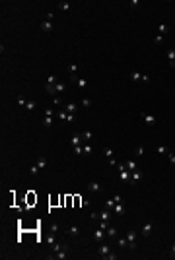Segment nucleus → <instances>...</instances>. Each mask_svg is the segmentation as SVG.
I'll return each instance as SVG.
<instances>
[{"instance_id": "39448f33", "label": "nucleus", "mask_w": 175, "mask_h": 260, "mask_svg": "<svg viewBox=\"0 0 175 260\" xmlns=\"http://www.w3.org/2000/svg\"><path fill=\"white\" fill-rule=\"evenodd\" d=\"M88 190L89 192H103V186L99 183H95V181H91V183H88Z\"/></svg>"}, {"instance_id": "ea45409f", "label": "nucleus", "mask_w": 175, "mask_h": 260, "mask_svg": "<svg viewBox=\"0 0 175 260\" xmlns=\"http://www.w3.org/2000/svg\"><path fill=\"white\" fill-rule=\"evenodd\" d=\"M105 155H107V159H113V152H111V148H105Z\"/></svg>"}, {"instance_id": "49530a36", "label": "nucleus", "mask_w": 175, "mask_h": 260, "mask_svg": "<svg viewBox=\"0 0 175 260\" xmlns=\"http://www.w3.org/2000/svg\"><path fill=\"white\" fill-rule=\"evenodd\" d=\"M136 153H138V155H144V148H142V146H140V148H136Z\"/></svg>"}, {"instance_id": "c9c22d12", "label": "nucleus", "mask_w": 175, "mask_h": 260, "mask_svg": "<svg viewBox=\"0 0 175 260\" xmlns=\"http://www.w3.org/2000/svg\"><path fill=\"white\" fill-rule=\"evenodd\" d=\"M127 169H129V171H134V169H136V163H134V161H129V163H127Z\"/></svg>"}, {"instance_id": "a18cd8bd", "label": "nucleus", "mask_w": 175, "mask_h": 260, "mask_svg": "<svg viewBox=\"0 0 175 260\" xmlns=\"http://www.w3.org/2000/svg\"><path fill=\"white\" fill-rule=\"evenodd\" d=\"M113 200H115V204H117V202H123V198H121L119 194H115V196H113Z\"/></svg>"}, {"instance_id": "2eb2a0df", "label": "nucleus", "mask_w": 175, "mask_h": 260, "mask_svg": "<svg viewBox=\"0 0 175 260\" xmlns=\"http://www.w3.org/2000/svg\"><path fill=\"white\" fill-rule=\"evenodd\" d=\"M56 6H58V10H62V12H68L70 8H72V4H70V2H64V0H60Z\"/></svg>"}, {"instance_id": "a211bd4d", "label": "nucleus", "mask_w": 175, "mask_h": 260, "mask_svg": "<svg viewBox=\"0 0 175 260\" xmlns=\"http://www.w3.org/2000/svg\"><path fill=\"white\" fill-rule=\"evenodd\" d=\"M131 80L132 82H142V72H138V70L131 72Z\"/></svg>"}, {"instance_id": "473e14b6", "label": "nucleus", "mask_w": 175, "mask_h": 260, "mask_svg": "<svg viewBox=\"0 0 175 260\" xmlns=\"http://www.w3.org/2000/svg\"><path fill=\"white\" fill-rule=\"evenodd\" d=\"M105 258H107V260H117V258H119V254H115V252L111 250V252L107 254V256H105Z\"/></svg>"}, {"instance_id": "cd10ccee", "label": "nucleus", "mask_w": 175, "mask_h": 260, "mask_svg": "<svg viewBox=\"0 0 175 260\" xmlns=\"http://www.w3.org/2000/svg\"><path fill=\"white\" fill-rule=\"evenodd\" d=\"M47 84H49V86H55V84H58V78L56 76H49L47 78Z\"/></svg>"}, {"instance_id": "bb28decb", "label": "nucleus", "mask_w": 175, "mask_h": 260, "mask_svg": "<svg viewBox=\"0 0 175 260\" xmlns=\"http://www.w3.org/2000/svg\"><path fill=\"white\" fill-rule=\"evenodd\" d=\"M45 165H47V157H39V159H37V167H39V169H45Z\"/></svg>"}, {"instance_id": "2f4dec72", "label": "nucleus", "mask_w": 175, "mask_h": 260, "mask_svg": "<svg viewBox=\"0 0 175 260\" xmlns=\"http://www.w3.org/2000/svg\"><path fill=\"white\" fill-rule=\"evenodd\" d=\"M39 171H41V169L37 167V163H35V165H31V169H29V173H31V175H37Z\"/></svg>"}, {"instance_id": "72a5a7b5", "label": "nucleus", "mask_w": 175, "mask_h": 260, "mask_svg": "<svg viewBox=\"0 0 175 260\" xmlns=\"http://www.w3.org/2000/svg\"><path fill=\"white\" fill-rule=\"evenodd\" d=\"M156 152H158V153H169L165 146H158V148H156Z\"/></svg>"}, {"instance_id": "1a4fd4ad", "label": "nucleus", "mask_w": 175, "mask_h": 260, "mask_svg": "<svg viewBox=\"0 0 175 260\" xmlns=\"http://www.w3.org/2000/svg\"><path fill=\"white\" fill-rule=\"evenodd\" d=\"M152 229H154V223H152V221H148V223L142 227V231H140L142 237H150V235H152Z\"/></svg>"}, {"instance_id": "7ed1b4c3", "label": "nucleus", "mask_w": 175, "mask_h": 260, "mask_svg": "<svg viewBox=\"0 0 175 260\" xmlns=\"http://www.w3.org/2000/svg\"><path fill=\"white\" fill-rule=\"evenodd\" d=\"M140 179H142V171H140V169H134V171H131V183L129 184H136Z\"/></svg>"}, {"instance_id": "dca6fc26", "label": "nucleus", "mask_w": 175, "mask_h": 260, "mask_svg": "<svg viewBox=\"0 0 175 260\" xmlns=\"http://www.w3.org/2000/svg\"><path fill=\"white\" fill-rule=\"evenodd\" d=\"M167 58H169V68H175V51L173 49L167 51Z\"/></svg>"}, {"instance_id": "f03ea898", "label": "nucleus", "mask_w": 175, "mask_h": 260, "mask_svg": "<svg viewBox=\"0 0 175 260\" xmlns=\"http://www.w3.org/2000/svg\"><path fill=\"white\" fill-rule=\"evenodd\" d=\"M127 241H129V249H136V231H129L127 235Z\"/></svg>"}, {"instance_id": "e433bc0d", "label": "nucleus", "mask_w": 175, "mask_h": 260, "mask_svg": "<svg viewBox=\"0 0 175 260\" xmlns=\"http://www.w3.org/2000/svg\"><path fill=\"white\" fill-rule=\"evenodd\" d=\"M27 101H25V97L23 95H18V105H25Z\"/></svg>"}, {"instance_id": "0eeeda50", "label": "nucleus", "mask_w": 175, "mask_h": 260, "mask_svg": "<svg viewBox=\"0 0 175 260\" xmlns=\"http://www.w3.org/2000/svg\"><path fill=\"white\" fill-rule=\"evenodd\" d=\"M111 252V247L109 245H99V249H97V254L101 256V258H105L107 254Z\"/></svg>"}, {"instance_id": "aec40b11", "label": "nucleus", "mask_w": 175, "mask_h": 260, "mask_svg": "<svg viewBox=\"0 0 175 260\" xmlns=\"http://www.w3.org/2000/svg\"><path fill=\"white\" fill-rule=\"evenodd\" d=\"M64 89H66V84H60V82L55 84V95H56V93H62Z\"/></svg>"}, {"instance_id": "423d86ee", "label": "nucleus", "mask_w": 175, "mask_h": 260, "mask_svg": "<svg viewBox=\"0 0 175 260\" xmlns=\"http://www.w3.org/2000/svg\"><path fill=\"white\" fill-rule=\"evenodd\" d=\"M56 117L60 120H66V122H72V120H74V115H70V113H66V111H58Z\"/></svg>"}, {"instance_id": "37998d69", "label": "nucleus", "mask_w": 175, "mask_h": 260, "mask_svg": "<svg viewBox=\"0 0 175 260\" xmlns=\"http://www.w3.org/2000/svg\"><path fill=\"white\" fill-rule=\"evenodd\" d=\"M84 153L89 155V153H91V146H84Z\"/></svg>"}, {"instance_id": "c756f323", "label": "nucleus", "mask_w": 175, "mask_h": 260, "mask_svg": "<svg viewBox=\"0 0 175 260\" xmlns=\"http://www.w3.org/2000/svg\"><path fill=\"white\" fill-rule=\"evenodd\" d=\"M154 43H156V45H162V43H164V35H160V33H158V35L154 37Z\"/></svg>"}, {"instance_id": "393cba45", "label": "nucleus", "mask_w": 175, "mask_h": 260, "mask_svg": "<svg viewBox=\"0 0 175 260\" xmlns=\"http://www.w3.org/2000/svg\"><path fill=\"white\" fill-rule=\"evenodd\" d=\"M47 243H49V245H51V247H53V245H55V243H56V233H51V235H49V237H47Z\"/></svg>"}, {"instance_id": "5701e85b", "label": "nucleus", "mask_w": 175, "mask_h": 260, "mask_svg": "<svg viewBox=\"0 0 175 260\" xmlns=\"http://www.w3.org/2000/svg\"><path fill=\"white\" fill-rule=\"evenodd\" d=\"M66 68H68V72H70L72 76H76V72H78V64H68Z\"/></svg>"}, {"instance_id": "6e6552de", "label": "nucleus", "mask_w": 175, "mask_h": 260, "mask_svg": "<svg viewBox=\"0 0 175 260\" xmlns=\"http://www.w3.org/2000/svg\"><path fill=\"white\" fill-rule=\"evenodd\" d=\"M113 212H115L117 216H125V212H127V208H125V204H123V202H117V204L113 206Z\"/></svg>"}, {"instance_id": "c03bdc74", "label": "nucleus", "mask_w": 175, "mask_h": 260, "mask_svg": "<svg viewBox=\"0 0 175 260\" xmlns=\"http://www.w3.org/2000/svg\"><path fill=\"white\" fill-rule=\"evenodd\" d=\"M142 82H144V84H148V82H150V76H148V74H142Z\"/></svg>"}, {"instance_id": "6ab92c4d", "label": "nucleus", "mask_w": 175, "mask_h": 260, "mask_svg": "<svg viewBox=\"0 0 175 260\" xmlns=\"http://www.w3.org/2000/svg\"><path fill=\"white\" fill-rule=\"evenodd\" d=\"M64 111H66V113H70V115H74V113L78 111V105H76V103H68Z\"/></svg>"}, {"instance_id": "9b49d317", "label": "nucleus", "mask_w": 175, "mask_h": 260, "mask_svg": "<svg viewBox=\"0 0 175 260\" xmlns=\"http://www.w3.org/2000/svg\"><path fill=\"white\" fill-rule=\"evenodd\" d=\"M66 252H68V250L66 249H62V250H58V252H53V254H51V256H49V258H56V260H64L66 256H68V254H66Z\"/></svg>"}, {"instance_id": "4be33fe9", "label": "nucleus", "mask_w": 175, "mask_h": 260, "mask_svg": "<svg viewBox=\"0 0 175 260\" xmlns=\"http://www.w3.org/2000/svg\"><path fill=\"white\" fill-rule=\"evenodd\" d=\"M169 31V25L167 23H160V35H164L165 37V33Z\"/></svg>"}, {"instance_id": "09e8293b", "label": "nucleus", "mask_w": 175, "mask_h": 260, "mask_svg": "<svg viewBox=\"0 0 175 260\" xmlns=\"http://www.w3.org/2000/svg\"><path fill=\"white\" fill-rule=\"evenodd\" d=\"M173 258H175V256H173Z\"/></svg>"}, {"instance_id": "c85d7f7f", "label": "nucleus", "mask_w": 175, "mask_h": 260, "mask_svg": "<svg viewBox=\"0 0 175 260\" xmlns=\"http://www.w3.org/2000/svg\"><path fill=\"white\" fill-rule=\"evenodd\" d=\"M82 140H84V142H89V140H91V130H86V132L82 134Z\"/></svg>"}, {"instance_id": "ddd939ff", "label": "nucleus", "mask_w": 175, "mask_h": 260, "mask_svg": "<svg viewBox=\"0 0 175 260\" xmlns=\"http://www.w3.org/2000/svg\"><path fill=\"white\" fill-rule=\"evenodd\" d=\"M93 237H95V241H97V243H101V241L105 239V229L97 227V229H95V233H93Z\"/></svg>"}, {"instance_id": "4468645a", "label": "nucleus", "mask_w": 175, "mask_h": 260, "mask_svg": "<svg viewBox=\"0 0 175 260\" xmlns=\"http://www.w3.org/2000/svg\"><path fill=\"white\" fill-rule=\"evenodd\" d=\"M66 233H68L70 237H78V235H80V227H78V225H70Z\"/></svg>"}, {"instance_id": "a878e982", "label": "nucleus", "mask_w": 175, "mask_h": 260, "mask_svg": "<svg viewBox=\"0 0 175 260\" xmlns=\"http://www.w3.org/2000/svg\"><path fill=\"white\" fill-rule=\"evenodd\" d=\"M25 109H27V111H35V109H37V103H35V101H27V103H25Z\"/></svg>"}, {"instance_id": "f3484780", "label": "nucleus", "mask_w": 175, "mask_h": 260, "mask_svg": "<svg viewBox=\"0 0 175 260\" xmlns=\"http://www.w3.org/2000/svg\"><path fill=\"white\" fill-rule=\"evenodd\" d=\"M41 29H43V31H53V29H55V25H53V22H49V20H47V22L41 23Z\"/></svg>"}, {"instance_id": "f8f14e48", "label": "nucleus", "mask_w": 175, "mask_h": 260, "mask_svg": "<svg viewBox=\"0 0 175 260\" xmlns=\"http://www.w3.org/2000/svg\"><path fill=\"white\" fill-rule=\"evenodd\" d=\"M70 144L76 148V146H82V134H72V138H70Z\"/></svg>"}, {"instance_id": "20e7f679", "label": "nucleus", "mask_w": 175, "mask_h": 260, "mask_svg": "<svg viewBox=\"0 0 175 260\" xmlns=\"http://www.w3.org/2000/svg\"><path fill=\"white\" fill-rule=\"evenodd\" d=\"M140 117H142V120L146 122V124H150V126H154V124L158 122V119H156L154 115H146V113H140Z\"/></svg>"}, {"instance_id": "b1692460", "label": "nucleus", "mask_w": 175, "mask_h": 260, "mask_svg": "<svg viewBox=\"0 0 175 260\" xmlns=\"http://www.w3.org/2000/svg\"><path fill=\"white\" fill-rule=\"evenodd\" d=\"M105 233H107L109 237H117V235H119V233H117V229H115V227H107V229H105Z\"/></svg>"}, {"instance_id": "58836bf2", "label": "nucleus", "mask_w": 175, "mask_h": 260, "mask_svg": "<svg viewBox=\"0 0 175 260\" xmlns=\"http://www.w3.org/2000/svg\"><path fill=\"white\" fill-rule=\"evenodd\" d=\"M51 233H58V223H51Z\"/></svg>"}, {"instance_id": "f257e3e1", "label": "nucleus", "mask_w": 175, "mask_h": 260, "mask_svg": "<svg viewBox=\"0 0 175 260\" xmlns=\"http://www.w3.org/2000/svg\"><path fill=\"white\" fill-rule=\"evenodd\" d=\"M53 115H55V113H53L51 109H45V119H43V124L47 126V128H51V126H53Z\"/></svg>"}, {"instance_id": "de8ad7c7", "label": "nucleus", "mask_w": 175, "mask_h": 260, "mask_svg": "<svg viewBox=\"0 0 175 260\" xmlns=\"http://www.w3.org/2000/svg\"><path fill=\"white\" fill-rule=\"evenodd\" d=\"M171 256H175V245L171 247Z\"/></svg>"}, {"instance_id": "7c9ffc66", "label": "nucleus", "mask_w": 175, "mask_h": 260, "mask_svg": "<svg viewBox=\"0 0 175 260\" xmlns=\"http://www.w3.org/2000/svg\"><path fill=\"white\" fill-rule=\"evenodd\" d=\"M82 107H86V109H89V107H91V99H82Z\"/></svg>"}, {"instance_id": "f704fd0d", "label": "nucleus", "mask_w": 175, "mask_h": 260, "mask_svg": "<svg viewBox=\"0 0 175 260\" xmlns=\"http://www.w3.org/2000/svg\"><path fill=\"white\" fill-rule=\"evenodd\" d=\"M113 206H115V200H113V198H109V200L105 202V208H109V210H113Z\"/></svg>"}, {"instance_id": "a19ab883", "label": "nucleus", "mask_w": 175, "mask_h": 260, "mask_svg": "<svg viewBox=\"0 0 175 260\" xmlns=\"http://www.w3.org/2000/svg\"><path fill=\"white\" fill-rule=\"evenodd\" d=\"M167 155H169V163H171V165H175V153H167Z\"/></svg>"}, {"instance_id": "79ce46f5", "label": "nucleus", "mask_w": 175, "mask_h": 260, "mask_svg": "<svg viewBox=\"0 0 175 260\" xmlns=\"http://www.w3.org/2000/svg\"><path fill=\"white\" fill-rule=\"evenodd\" d=\"M99 227H101V229H107V227H109V221H99Z\"/></svg>"}, {"instance_id": "412c9836", "label": "nucleus", "mask_w": 175, "mask_h": 260, "mask_svg": "<svg viewBox=\"0 0 175 260\" xmlns=\"http://www.w3.org/2000/svg\"><path fill=\"white\" fill-rule=\"evenodd\" d=\"M117 243H119V247H121V249H127V245H129L127 237H117Z\"/></svg>"}, {"instance_id": "9d476101", "label": "nucleus", "mask_w": 175, "mask_h": 260, "mask_svg": "<svg viewBox=\"0 0 175 260\" xmlns=\"http://www.w3.org/2000/svg\"><path fill=\"white\" fill-rule=\"evenodd\" d=\"M72 82H74V84H76L78 87H82V89H84V87H88V80H86V78H78V76H72Z\"/></svg>"}, {"instance_id": "4c0bfd02", "label": "nucleus", "mask_w": 175, "mask_h": 260, "mask_svg": "<svg viewBox=\"0 0 175 260\" xmlns=\"http://www.w3.org/2000/svg\"><path fill=\"white\" fill-rule=\"evenodd\" d=\"M82 152H84L82 146H76V148H74V153H76V155H82Z\"/></svg>"}]
</instances>
